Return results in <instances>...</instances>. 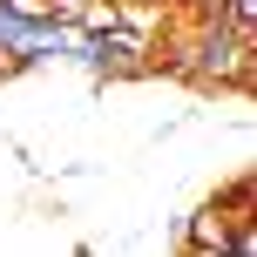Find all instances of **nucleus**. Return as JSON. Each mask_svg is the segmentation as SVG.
<instances>
[{
  "label": "nucleus",
  "instance_id": "2",
  "mask_svg": "<svg viewBox=\"0 0 257 257\" xmlns=\"http://www.w3.org/2000/svg\"><path fill=\"white\" fill-rule=\"evenodd\" d=\"M217 21L237 34H257V0H217Z\"/></svg>",
  "mask_w": 257,
  "mask_h": 257
},
{
  "label": "nucleus",
  "instance_id": "1",
  "mask_svg": "<svg viewBox=\"0 0 257 257\" xmlns=\"http://www.w3.org/2000/svg\"><path fill=\"white\" fill-rule=\"evenodd\" d=\"M169 61L183 68V75H196L203 88H250V34H237V27H223L217 14H190V34H176L169 41Z\"/></svg>",
  "mask_w": 257,
  "mask_h": 257
},
{
  "label": "nucleus",
  "instance_id": "3",
  "mask_svg": "<svg viewBox=\"0 0 257 257\" xmlns=\"http://www.w3.org/2000/svg\"><path fill=\"white\" fill-rule=\"evenodd\" d=\"M183 257H230V250H183Z\"/></svg>",
  "mask_w": 257,
  "mask_h": 257
}]
</instances>
